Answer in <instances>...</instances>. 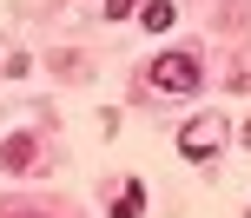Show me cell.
Listing matches in <instances>:
<instances>
[{
  "mask_svg": "<svg viewBox=\"0 0 251 218\" xmlns=\"http://www.w3.org/2000/svg\"><path fill=\"white\" fill-rule=\"evenodd\" d=\"M199 60H192V53H165L159 66H152V86L159 93H172V99H192V93H199Z\"/></svg>",
  "mask_w": 251,
  "mask_h": 218,
  "instance_id": "6da1fadb",
  "label": "cell"
},
{
  "mask_svg": "<svg viewBox=\"0 0 251 218\" xmlns=\"http://www.w3.org/2000/svg\"><path fill=\"white\" fill-rule=\"evenodd\" d=\"M218 145H225V119H218V113H199V119L178 126V152H185V159H212Z\"/></svg>",
  "mask_w": 251,
  "mask_h": 218,
  "instance_id": "7a4b0ae2",
  "label": "cell"
},
{
  "mask_svg": "<svg viewBox=\"0 0 251 218\" xmlns=\"http://www.w3.org/2000/svg\"><path fill=\"white\" fill-rule=\"evenodd\" d=\"M0 166H7V172H26V166H33V139H26V132H13V139L0 145Z\"/></svg>",
  "mask_w": 251,
  "mask_h": 218,
  "instance_id": "3957f363",
  "label": "cell"
},
{
  "mask_svg": "<svg viewBox=\"0 0 251 218\" xmlns=\"http://www.w3.org/2000/svg\"><path fill=\"white\" fill-rule=\"evenodd\" d=\"M139 212H146V185L126 179V185H119V198H113V218H139Z\"/></svg>",
  "mask_w": 251,
  "mask_h": 218,
  "instance_id": "277c9868",
  "label": "cell"
},
{
  "mask_svg": "<svg viewBox=\"0 0 251 218\" xmlns=\"http://www.w3.org/2000/svg\"><path fill=\"white\" fill-rule=\"evenodd\" d=\"M139 20H146L152 33H165V26L178 20V7H172V0H146V7H139Z\"/></svg>",
  "mask_w": 251,
  "mask_h": 218,
  "instance_id": "5b68a950",
  "label": "cell"
},
{
  "mask_svg": "<svg viewBox=\"0 0 251 218\" xmlns=\"http://www.w3.org/2000/svg\"><path fill=\"white\" fill-rule=\"evenodd\" d=\"M146 0H106V20H126V13H139Z\"/></svg>",
  "mask_w": 251,
  "mask_h": 218,
  "instance_id": "8992f818",
  "label": "cell"
},
{
  "mask_svg": "<svg viewBox=\"0 0 251 218\" xmlns=\"http://www.w3.org/2000/svg\"><path fill=\"white\" fill-rule=\"evenodd\" d=\"M0 218H47V212H33V205H0Z\"/></svg>",
  "mask_w": 251,
  "mask_h": 218,
  "instance_id": "52a82bcc",
  "label": "cell"
}]
</instances>
